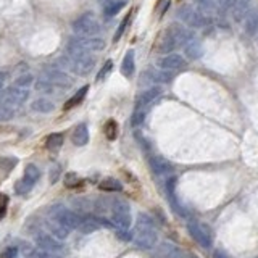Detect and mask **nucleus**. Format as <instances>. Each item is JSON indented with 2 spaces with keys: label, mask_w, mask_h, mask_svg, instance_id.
Masks as SVG:
<instances>
[{
  "label": "nucleus",
  "mask_w": 258,
  "mask_h": 258,
  "mask_svg": "<svg viewBox=\"0 0 258 258\" xmlns=\"http://www.w3.org/2000/svg\"><path fill=\"white\" fill-rule=\"evenodd\" d=\"M133 240L136 247L144 248V250H150L155 247L157 240H158V234L155 229V224H153L152 218L141 213L139 220H137V226L133 234Z\"/></svg>",
  "instance_id": "obj_1"
},
{
  "label": "nucleus",
  "mask_w": 258,
  "mask_h": 258,
  "mask_svg": "<svg viewBox=\"0 0 258 258\" xmlns=\"http://www.w3.org/2000/svg\"><path fill=\"white\" fill-rule=\"evenodd\" d=\"M58 61L61 63V68H67L78 76L89 75L95 67V58L92 55H89L86 52L71 50V48H67V55Z\"/></svg>",
  "instance_id": "obj_2"
},
{
  "label": "nucleus",
  "mask_w": 258,
  "mask_h": 258,
  "mask_svg": "<svg viewBox=\"0 0 258 258\" xmlns=\"http://www.w3.org/2000/svg\"><path fill=\"white\" fill-rule=\"evenodd\" d=\"M131 207L123 199H113L111 202V224L118 229L127 231L131 226Z\"/></svg>",
  "instance_id": "obj_3"
},
{
  "label": "nucleus",
  "mask_w": 258,
  "mask_h": 258,
  "mask_svg": "<svg viewBox=\"0 0 258 258\" xmlns=\"http://www.w3.org/2000/svg\"><path fill=\"white\" fill-rule=\"evenodd\" d=\"M71 28L76 36L91 37V36H99V32L102 31V24L92 13H84L73 21Z\"/></svg>",
  "instance_id": "obj_4"
},
{
  "label": "nucleus",
  "mask_w": 258,
  "mask_h": 258,
  "mask_svg": "<svg viewBox=\"0 0 258 258\" xmlns=\"http://www.w3.org/2000/svg\"><path fill=\"white\" fill-rule=\"evenodd\" d=\"M71 50H78V52H99L105 48V40L99 36H91V37H84V36H75L70 39L68 47Z\"/></svg>",
  "instance_id": "obj_5"
},
{
  "label": "nucleus",
  "mask_w": 258,
  "mask_h": 258,
  "mask_svg": "<svg viewBox=\"0 0 258 258\" xmlns=\"http://www.w3.org/2000/svg\"><path fill=\"white\" fill-rule=\"evenodd\" d=\"M50 220L61 224L63 228H67L68 231L78 229L81 224V218L75 212H71V210L64 208L61 205H55L50 208Z\"/></svg>",
  "instance_id": "obj_6"
},
{
  "label": "nucleus",
  "mask_w": 258,
  "mask_h": 258,
  "mask_svg": "<svg viewBox=\"0 0 258 258\" xmlns=\"http://www.w3.org/2000/svg\"><path fill=\"white\" fill-rule=\"evenodd\" d=\"M187 231L190 237L204 248H210L213 245V232L210 229V226H207L205 223L190 221L187 223Z\"/></svg>",
  "instance_id": "obj_7"
},
{
  "label": "nucleus",
  "mask_w": 258,
  "mask_h": 258,
  "mask_svg": "<svg viewBox=\"0 0 258 258\" xmlns=\"http://www.w3.org/2000/svg\"><path fill=\"white\" fill-rule=\"evenodd\" d=\"M29 97V91L28 89H23V87H18V86H12L5 89V91L0 94V103L5 105L8 108H16L23 105L24 102L28 100Z\"/></svg>",
  "instance_id": "obj_8"
},
{
  "label": "nucleus",
  "mask_w": 258,
  "mask_h": 258,
  "mask_svg": "<svg viewBox=\"0 0 258 258\" xmlns=\"http://www.w3.org/2000/svg\"><path fill=\"white\" fill-rule=\"evenodd\" d=\"M177 18H179L184 24H187L190 28H204L207 26V23L210 21L208 16L202 15L200 12H197L194 7L184 5L177 10Z\"/></svg>",
  "instance_id": "obj_9"
},
{
  "label": "nucleus",
  "mask_w": 258,
  "mask_h": 258,
  "mask_svg": "<svg viewBox=\"0 0 258 258\" xmlns=\"http://www.w3.org/2000/svg\"><path fill=\"white\" fill-rule=\"evenodd\" d=\"M36 244L39 248L45 250V252H48V253H55V255H58L63 248L60 240H56L52 234H47V232H37L36 234Z\"/></svg>",
  "instance_id": "obj_10"
},
{
  "label": "nucleus",
  "mask_w": 258,
  "mask_h": 258,
  "mask_svg": "<svg viewBox=\"0 0 258 258\" xmlns=\"http://www.w3.org/2000/svg\"><path fill=\"white\" fill-rule=\"evenodd\" d=\"M42 78L48 81L53 86H61V87H70L71 79L61 68H45L42 71Z\"/></svg>",
  "instance_id": "obj_11"
},
{
  "label": "nucleus",
  "mask_w": 258,
  "mask_h": 258,
  "mask_svg": "<svg viewBox=\"0 0 258 258\" xmlns=\"http://www.w3.org/2000/svg\"><path fill=\"white\" fill-rule=\"evenodd\" d=\"M158 68L163 71H177L185 68V60L179 53H168L158 60Z\"/></svg>",
  "instance_id": "obj_12"
},
{
  "label": "nucleus",
  "mask_w": 258,
  "mask_h": 258,
  "mask_svg": "<svg viewBox=\"0 0 258 258\" xmlns=\"http://www.w3.org/2000/svg\"><path fill=\"white\" fill-rule=\"evenodd\" d=\"M169 34H171V37L174 39V42L177 47H184L185 44H189L192 39H196L194 37V32L187 28H184V26H177V24H173L171 28H168L166 29Z\"/></svg>",
  "instance_id": "obj_13"
},
{
  "label": "nucleus",
  "mask_w": 258,
  "mask_h": 258,
  "mask_svg": "<svg viewBox=\"0 0 258 258\" xmlns=\"http://www.w3.org/2000/svg\"><path fill=\"white\" fill-rule=\"evenodd\" d=\"M160 95H161V87L158 86L149 87L147 91L139 94V97L136 99V108H149V105L155 99H158Z\"/></svg>",
  "instance_id": "obj_14"
},
{
  "label": "nucleus",
  "mask_w": 258,
  "mask_h": 258,
  "mask_svg": "<svg viewBox=\"0 0 258 258\" xmlns=\"http://www.w3.org/2000/svg\"><path fill=\"white\" fill-rule=\"evenodd\" d=\"M250 8H252V0H232L229 10L234 20L242 21L250 13Z\"/></svg>",
  "instance_id": "obj_15"
},
{
  "label": "nucleus",
  "mask_w": 258,
  "mask_h": 258,
  "mask_svg": "<svg viewBox=\"0 0 258 258\" xmlns=\"http://www.w3.org/2000/svg\"><path fill=\"white\" fill-rule=\"evenodd\" d=\"M111 202L110 199H99L95 202V213L100 223L111 224Z\"/></svg>",
  "instance_id": "obj_16"
},
{
  "label": "nucleus",
  "mask_w": 258,
  "mask_h": 258,
  "mask_svg": "<svg viewBox=\"0 0 258 258\" xmlns=\"http://www.w3.org/2000/svg\"><path fill=\"white\" fill-rule=\"evenodd\" d=\"M152 171L155 174H166L169 171H173V165L163 157H150L149 160Z\"/></svg>",
  "instance_id": "obj_17"
},
{
  "label": "nucleus",
  "mask_w": 258,
  "mask_h": 258,
  "mask_svg": "<svg viewBox=\"0 0 258 258\" xmlns=\"http://www.w3.org/2000/svg\"><path fill=\"white\" fill-rule=\"evenodd\" d=\"M71 142L78 145V147H83L89 142V127L86 123H79L75 131H73V136H71Z\"/></svg>",
  "instance_id": "obj_18"
},
{
  "label": "nucleus",
  "mask_w": 258,
  "mask_h": 258,
  "mask_svg": "<svg viewBox=\"0 0 258 258\" xmlns=\"http://www.w3.org/2000/svg\"><path fill=\"white\" fill-rule=\"evenodd\" d=\"M157 258H182V252L169 242H163L157 248Z\"/></svg>",
  "instance_id": "obj_19"
},
{
  "label": "nucleus",
  "mask_w": 258,
  "mask_h": 258,
  "mask_svg": "<svg viewBox=\"0 0 258 258\" xmlns=\"http://www.w3.org/2000/svg\"><path fill=\"white\" fill-rule=\"evenodd\" d=\"M176 177L173 176V177H169V179L166 181V194H168V199H169V202H171V205H173V208H176L174 212H177L179 215H184V212H182V207H179V204H177V200H176V194H174V189H176Z\"/></svg>",
  "instance_id": "obj_20"
},
{
  "label": "nucleus",
  "mask_w": 258,
  "mask_h": 258,
  "mask_svg": "<svg viewBox=\"0 0 258 258\" xmlns=\"http://www.w3.org/2000/svg\"><path fill=\"white\" fill-rule=\"evenodd\" d=\"M145 76H149V81H152V83H169L173 79L171 73L163 70H149L145 73Z\"/></svg>",
  "instance_id": "obj_21"
},
{
  "label": "nucleus",
  "mask_w": 258,
  "mask_h": 258,
  "mask_svg": "<svg viewBox=\"0 0 258 258\" xmlns=\"http://www.w3.org/2000/svg\"><path fill=\"white\" fill-rule=\"evenodd\" d=\"M184 52L187 55V58L190 60H197L202 56V52H204V48H202V44L199 42L197 39H192L189 44L184 45Z\"/></svg>",
  "instance_id": "obj_22"
},
{
  "label": "nucleus",
  "mask_w": 258,
  "mask_h": 258,
  "mask_svg": "<svg viewBox=\"0 0 258 258\" xmlns=\"http://www.w3.org/2000/svg\"><path fill=\"white\" fill-rule=\"evenodd\" d=\"M31 108H32V111H37V113H50L55 110V105H53V102L42 97V99H36L32 102Z\"/></svg>",
  "instance_id": "obj_23"
},
{
  "label": "nucleus",
  "mask_w": 258,
  "mask_h": 258,
  "mask_svg": "<svg viewBox=\"0 0 258 258\" xmlns=\"http://www.w3.org/2000/svg\"><path fill=\"white\" fill-rule=\"evenodd\" d=\"M244 20H245V26H244V29H245L247 34H248V36H255V34H258V10H255V12H252V13H248Z\"/></svg>",
  "instance_id": "obj_24"
},
{
  "label": "nucleus",
  "mask_w": 258,
  "mask_h": 258,
  "mask_svg": "<svg viewBox=\"0 0 258 258\" xmlns=\"http://www.w3.org/2000/svg\"><path fill=\"white\" fill-rule=\"evenodd\" d=\"M133 73H134V50H127V53L123 58V63H121V75L131 78Z\"/></svg>",
  "instance_id": "obj_25"
},
{
  "label": "nucleus",
  "mask_w": 258,
  "mask_h": 258,
  "mask_svg": "<svg viewBox=\"0 0 258 258\" xmlns=\"http://www.w3.org/2000/svg\"><path fill=\"white\" fill-rule=\"evenodd\" d=\"M45 226H48V229H50V234L52 236L58 240V239H61V240H64L68 237V229L67 228H63L61 224H58V223H55V221H52V220H48L47 223H45Z\"/></svg>",
  "instance_id": "obj_26"
},
{
  "label": "nucleus",
  "mask_w": 258,
  "mask_h": 258,
  "mask_svg": "<svg viewBox=\"0 0 258 258\" xmlns=\"http://www.w3.org/2000/svg\"><path fill=\"white\" fill-rule=\"evenodd\" d=\"M176 47H177V45H176V42H174V39H173L171 34H169V32L166 31L165 34H163V37L160 39L158 50H160L161 53H168V52H173Z\"/></svg>",
  "instance_id": "obj_27"
},
{
  "label": "nucleus",
  "mask_w": 258,
  "mask_h": 258,
  "mask_svg": "<svg viewBox=\"0 0 258 258\" xmlns=\"http://www.w3.org/2000/svg\"><path fill=\"white\" fill-rule=\"evenodd\" d=\"M99 228H100V221L97 220V218L86 216V218H81V224H79L78 229H81L83 232H92Z\"/></svg>",
  "instance_id": "obj_28"
},
{
  "label": "nucleus",
  "mask_w": 258,
  "mask_h": 258,
  "mask_svg": "<svg viewBox=\"0 0 258 258\" xmlns=\"http://www.w3.org/2000/svg\"><path fill=\"white\" fill-rule=\"evenodd\" d=\"M39 177H40V171H39V168L36 165H32L29 163L26 168H24V176H23V179L29 182L31 185H34L37 181H39Z\"/></svg>",
  "instance_id": "obj_29"
},
{
  "label": "nucleus",
  "mask_w": 258,
  "mask_h": 258,
  "mask_svg": "<svg viewBox=\"0 0 258 258\" xmlns=\"http://www.w3.org/2000/svg\"><path fill=\"white\" fill-rule=\"evenodd\" d=\"M194 5H196L197 12H200L202 15H205V16H208L213 10H216L215 0H194Z\"/></svg>",
  "instance_id": "obj_30"
},
{
  "label": "nucleus",
  "mask_w": 258,
  "mask_h": 258,
  "mask_svg": "<svg viewBox=\"0 0 258 258\" xmlns=\"http://www.w3.org/2000/svg\"><path fill=\"white\" fill-rule=\"evenodd\" d=\"M99 187L107 192H119V190H123V184H121L118 179H113V177H105V179L99 184Z\"/></svg>",
  "instance_id": "obj_31"
},
{
  "label": "nucleus",
  "mask_w": 258,
  "mask_h": 258,
  "mask_svg": "<svg viewBox=\"0 0 258 258\" xmlns=\"http://www.w3.org/2000/svg\"><path fill=\"white\" fill-rule=\"evenodd\" d=\"M87 91H89V86L81 87L79 91H78L75 95H73L67 103H64V110H70V108H73V107H76V105H79L81 102L84 100V97H86Z\"/></svg>",
  "instance_id": "obj_32"
},
{
  "label": "nucleus",
  "mask_w": 258,
  "mask_h": 258,
  "mask_svg": "<svg viewBox=\"0 0 258 258\" xmlns=\"http://www.w3.org/2000/svg\"><path fill=\"white\" fill-rule=\"evenodd\" d=\"M45 145L48 150H58L63 145V134L61 133H53L45 139Z\"/></svg>",
  "instance_id": "obj_33"
},
{
  "label": "nucleus",
  "mask_w": 258,
  "mask_h": 258,
  "mask_svg": "<svg viewBox=\"0 0 258 258\" xmlns=\"http://www.w3.org/2000/svg\"><path fill=\"white\" fill-rule=\"evenodd\" d=\"M126 0H110L105 7V15L107 16H115L116 13L121 12V8H124Z\"/></svg>",
  "instance_id": "obj_34"
},
{
  "label": "nucleus",
  "mask_w": 258,
  "mask_h": 258,
  "mask_svg": "<svg viewBox=\"0 0 258 258\" xmlns=\"http://www.w3.org/2000/svg\"><path fill=\"white\" fill-rule=\"evenodd\" d=\"M103 131H105V136H107V139L115 141L116 136H118V124H116V121L115 119L107 121V124H105Z\"/></svg>",
  "instance_id": "obj_35"
},
{
  "label": "nucleus",
  "mask_w": 258,
  "mask_h": 258,
  "mask_svg": "<svg viewBox=\"0 0 258 258\" xmlns=\"http://www.w3.org/2000/svg\"><path fill=\"white\" fill-rule=\"evenodd\" d=\"M147 110L149 108H136L133 116H131V124L136 127V126H141L145 119V115H147Z\"/></svg>",
  "instance_id": "obj_36"
},
{
  "label": "nucleus",
  "mask_w": 258,
  "mask_h": 258,
  "mask_svg": "<svg viewBox=\"0 0 258 258\" xmlns=\"http://www.w3.org/2000/svg\"><path fill=\"white\" fill-rule=\"evenodd\" d=\"M36 91L44 92V94H53L55 86L48 83V81H45L44 78H40V79L37 81V83H36Z\"/></svg>",
  "instance_id": "obj_37"
},
{
  "label": "nucleus",
  "mask_w": 258,
  "mask_h": 258,
  "mask_svg": "<svg viewBox=\"0 0 258 258\" xmlns=\"http://www.w3.org/2000/svg\"><path fill=\"white\" fill-rule=\"evenodd\" d=\"M32 187H34V185H31L29 182H26L24 179H20L18 182L15 184V192L20 194V196H26L28 192H31Z\"/></svg>",
  "instance_id": "obj_38"
},
{
  "label": "nucleus",
  "mask_w": 258,
  "mask_h": 258,
  "mask_svg": "<svg viewBox=\"0 0 258 258\" xmlns=\"http://www.w3.org/2000/svg\"><path fill=\"white\" fill-rule=\"evenodd\" d=\"M78 184H83V181H81V177L76 173L67 174V177H64V185H67V187H76Z\"/></svg>",
  "instance_id": "obj_39"
},
{
  "label": "nucleus",
  "mask_w": 258,
  "mask_h": 258,
  "mask_svg": "<svg viewBox=\"0 0 258 258\" xmlns=\"http://www.w3.org/2000/svg\"><path fill=\"white\" fill-rule=\"evenodd\" d=\"M15 115V110L13 108H8L5 105L0 103V121H10Z\"/></svg>",
  "instance_id": "obj_40"
},
{
  "label": "nucleus",
  "mask_w": 258,
  "mask_h": 258,
  "mask_svg": "<svg viewBox=\"0 0 258 258\" xmlns=\"http://www.w3.org/2000/svg\"><path fill=\"white\" fill-rule=\"evenodd\" d=\"M31 84H32V76L31 75H23V76H20L18 79H16V83H15V86L23 87V89H28Z\"/></svg>",
  "instance_id": "obj_41"
},
{
  "label": "nucleus",
  "mask_w": 258,
  "mask_h": 258,
  "mask_svg": "<svg viewBox=\"0 0 258 258\" xmlns=\"http://www.w3.org/2000/svg\"><path fill=\"white\" fill-rule=\"evenodd\" d=\"M113 70V61L111 60H108V61H105V64L102 67V70L99 71V75H97V81H102L105 76L108 75V73Z\"/></svg>",
  "instance_id": "obj_42"
},
{
  "label": "nucleus",
  "mask_w": 258,
  "mask_h": 258,
  "mask_svg": "<svg viewBox=\"0 0 258 258\" xmlns=\"http://www.w3.org/2000/svg\"><path fill=\"white\" fill-rule=\"evenodd\" d=\"M232 5V0H215V7L218 12H228Z\"/></svg>",
  "instance_id": "obj_43"
},
{
  "label": "nucleus",
  "mask_w": 258,
  "mask_h": 258,
  "mask_svg": "<svg viewBox=\"0 0 258 258\" xmlns=\"http://www.w3.org/2000/svg\"><path fill=\"white\" fill-rule=\"evenodd\" d=\"M129 20H131V13H129L126 18L121 21V24H119V28H118V31H116V34H115V40H119V37L124 34V31H126V28H127V23H129Z\"/></svg>",
  "instance_id": "obj_44"
},
{
  "label": "nucleus",
  "mask_w": 258,
  "mask_h": 258,
  "mask_svg": "<svg viewBox=\"0 0 258 258\" xmlns=\"http://www.w3.org/2000/svg\"><path fill=\"white\" fill-rule=\"evenodd\" d=\"M16 165V158H0V166L4 168V171H10V169Z\"/></svg>",
  "instance_id": "obj_45"
},
{
  "label": "nucleus",
  "mask_w": 258,
  "mask_h": 258,
  "mask_svg": "<svg viewBox=\"0 0 258 258\" xmlns=\"http://www.w3.org/2000/svg\"><path fill=\"white\" fill-rule=\"evenodd\" d=\"M60 173H61V166H60V165L52 166V169H50V182H52V184H55L56 181H58Z\"/></svg>",
  "instance_id": "obj_46"
},
{
  "label": "nucleus",
  "mask_w": 258,
  "mask_h": 258,
  "mask_svg": "<svg viewBox=\"0 0 258 258\" xmlns=\"http://www.w3.org/2000/svg\"><path fill=\"white\" fill-rule=\"evenodd\" d=\"M7 207H8V196H5V194H0V220L4 218Z\"/></svg>",
  "instance_id": "obj_47"
},
{
  "label": "nucleus",
  "mask_w": 258,
  "mask_h": 258,
  "mask_svg": "<svg viewBox=\"0 0 258 258\" xmlns=\"http://www.w3.org/2000/svg\"><path fill=\"white\" fill-rule=\"evenodd\" d=\"M16 256H18V248H16V247H7L0 258H16Z\"/></svg>",
  "instance_id": "obj_48"
},
{
  "label": "nucleus",
  "mask_w": 258,
  "mask_h": 258,
  "mask_svg": "<svg viewBox=\"0 0 258 258\" xmlns=\"http://www.w3.org/2000/svg\"><path fill=\"white\" fill-rule=\"evenodd\" d=\"M116 237L119 240H133V234H129L127 231H123V229H118Z\"/></svg>",
  "instance_id": "obj_49"
},
{
  "label": "nucleus",
  "mask_w": 258,
  "mask_h": 258,
  "mask_svg": "<svg viewBox=\"0 0 258 258\" xmlns=\"http://www.w3.org/2000/svg\"><path fill=\"white\" fill-rule=\"evenodd\" d=\"M213 258H229V256L226 255L224 252H221V250H216V252L213 253Z\"/></svg>",
  "instance_id": "obj_50"
},
{
  "label": "nucleus",
  "mask_w": 258,
  "mask_h": 258,
  "mask_svg": "<svg viewBox=\"0 0 258 258\" xmlns=\"http://www.w3.org/2000/svg\"><path fill=\"white\" fill-rule=\"evenodd\" d=\"M4 81H5V76H4V73H0V94H2V87H4Z\"/></svg>",
  "instance_id": "obj_51"
},
{
  "label": "nucleus",
  "mask_w": 258,
  "mask_h": 258,
  "mask_svg": "<svg viewBox=\"0 0 258 258\" xmlns=\"http://www.w3.org/2000/svg\"><path fill=\"white\" fill-rule=\"evenodd\" d=\"M28 258H29V256H28Z\"/></svg>",
  "instance_id": "obj_52"
}]
</instances>
